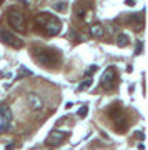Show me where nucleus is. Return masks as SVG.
Returning a JSON list of instances; mask_svg holds the SVG:
<instances>
[{
    "instance_id": "1",
    "label": "nucleus",
    "mask_w": 148,
    "mask_h": 150,
    "mask_svg": "<svg viewBox=\"0 0 148 150\" xmlns=\"http://www.w3.org/2000/svg\"><path fill=\"white\" fill-rule=\"evenodd\" d=\"M35 25H37L38 30H43V33L48 35V37L58 35L60 30H62V22H60V18L50 15L48 12L38 13L37 18H35Z\"/></svg>"
},
{
    "instance_id": "2",
    "label": "nucleus",
    "mask_w": 148,
    "mask_h": 150,
    "mask_svg": "<svg viewBox=\"0 0 148 150\" xmlns=\"http://www.w3.org/2000/svg\"><path fill=\"white\" fill-rule=\"evenodd\" d=\"M33 54H35L37 62L42 64L43 67L53 69L60 64V52L55 50V48H35Z\"/></svg>"
},
{
    "instance_id": "3",
    "label": "nucleus",
    "mask_w": 148,
    "mask_h": 150,
    "mask_svg": "<svg viewBox=\"0 0 148 150\" xmlns=\"http://www.w3.org/2000/svg\"><path fill=\"white\" fill-rule=\"evenodd\" d=\"M7 22H8V25H10L12 28H15L17 32L23 33L25 32V15L22 13L20 10H17L15 7H12V8H8L7 10Z\"/></svg>"
},
{
    "instance_id": "4",
    "label": "nucleus",
    "mask_w": 148,
    "mask_h": 150,
    "mask_svg": "<svg viewBox=\"0 0 148 150\" xmlns=\"http://www.w3.org/2000/svg\"><path fill=\"white\" fill-rule=\"evenodd\" d=\"M12 127V112L7 103H0V135Z\"/></svg>"
},
{
    "instance_id": "5",
    "label": "nucleus",
    "mask_w": 148,
    "mask_h": 150,
    "mask_svg": "<svg viewBox=\"0 0 148 150\" xmlns=\"http://www.w3.org/2000/svg\"><path fill=\"white\" fill-rule=\"evenodd\" d=\"M116 83V70L115 67H108V69L103 72L100 79V85L101 88H105V90H111Z\"/></svg>"
},
{
    "instance_id": "6",
    "label": "nucleus",
    "mask_w": 148,
    "mask_h": 150,
    "mask_svg": "<svg viewBox=\"0 0 148 150\" xmlns=\"http://www.w3.org/2000/svg\"><path fill=\"white\" fill-rule=\"evenodd\" d=\"M0 40L8 45V47H13V48H22L23 47V42H22L18 37H15L12 32L8 30H0Z\"/></svg>"
},
{
    "instance_id": "7",
    "label": "nucleus",
    "mask_w": 148,
    "mask_h": 150,
    "mask_svg": "<svg viewBox=\"0 0 148 150\" xmlns=\"http://www.w3.org/2000/svg\"><path fill=\"white\" fill-rule=\"evenodd\" d=\"M67 132H60V130H53V132H50V135L47 137V140H45V145L47 147H58V145H62L67 140Z\"/></svg>"
},
{
    "instance_id": "8",
    "label": "nucleus",
    "mask_w": 148,
    "mask_h": 150,
    "mask_svg": "<svg viewBox=\"0 0 148 150\" xmlns=\"http://www.w3.org/2000/svg\"><path fill=\"white\" fill-rule=\"evenodd\" d=\"M28 105H30L32 110H42L43 108L42 97L37 95V93H30V95H28Z\"/></svg>"
},
{
    "instance_id": "9",
    "label": "nucleus",
    "mask_w": 148,
    "mask_h": 150,
    "mask_svg": "<svg viewBox=\"0 0 148 150\" xmlns=\"http://www.w3.org/2000/svg\"><path fill=\"white\" fill-rule=\"evenodd\" d=\"M90 33L95 38H103V37H105V28H103L101 23H93L92 28H90Z\"/></svg>"
},
{
    "instance_id": "10",
    "label": "nucleus",
    "mask_w": 148,
    "mask_h": 150,
    "mask_svg": "<svg viewBox=\"0 0 148 150\" xmlns=\"http://www.w3.org/2000/svg\"><path fill=\"white\" fill-rule=\"evenodd\" d=\"M128 43H130V38H128V35L127 33H120L118 37H116V45L118 47H128Z\"/></svg>"
},
{
    "instance_id": "11",
    "label": "nucleus",
    "mask_w": 148,
    "mask_h": 150,
    "mask_svg": "<svg viewBox=\"0 0 148 150\" xmlns=\"http://www.w3.org/2000/svg\"><path fill=\"white\" fill-rule=\"evenodd\" d=\"M28 75H32V72H30L28 69H25V67H20V69H18V75H17L15 79L18 80V79H22V77H28Z\"/></svg>"
},
{
    "instance_id": "12",
    "label": "nucleus",
    "mask_w": 148,
    "mask_h": 150,
    "mask_svg": "<svg viewBox=\"0 0 148 150\" xmlns=\"http://www.w3.org/2000/svg\"><path fill=\"white\" fill-rule=\"evenodd\" d=\"M90 85H92V79H90V75H87V79L83 80V83L78 85V90H85V88H88Z\"/></svg>"
},
{
    "instance_id": "13",
    "label": "nucleus",
    "mask_w": 148,
    "mask_h": 150,
    "mask_svg": "<svg viewBox=\"0 0 148 150\" xmlns=\"http://www.w3.org/2000/svg\"><path fill=\"white\" fill-rule=\"evenodd\" d=\"M87 113H88V107H87V105H83V107L78 110V117L85 118V117H87Z\"/></svg>"
},
{
    "instance_id": "14",
    "label": "nucleus",
    "mask_w": 148,
    "mask_h": 150,
    "mask_svg": "<svg viewBox=\"0 0 148 150\" xmlns=\"http://www.w3.org/2000/svg\"><path fill=\"white\" fill-rule=\"evenodd\" d=\"M65 8H67V2H62V4H57L55 5V10L57 12H63Z\"/></svg>"
},
{
    "instance_id": "15",
    "label": "nucleus",
    "mask_w": 148,
    "mask_h": 150,
    "mask_svg": "<svg viewBox=\"0 0 148 150\" xmlns=\"http://www.w3.org/2000/svg\"><path fill=\"white\" fill-rule=\"evenodd\" d=\"M97 70H98V67H97V65H92L90 69H88V72H87V75H90V74H93V72H97Z\"/></svg>"
},
{
    "instance_id": "16",
    "label": "nucleus",
    "mask_w": 148,
    "mask_h": 150,
    "mask_svg": "<svg viewBox=\"0 0 148 150\" xmlns=\"http://www.w3.org/2000/svg\"><path fill=\"white\" fill-rule=\"evenodd\" d=\"M142 48H143L142 42H138V48H137V54H140V52H142Z\"/></svg>"
},
{
    "instance_id": "17",
    "label": "nucleus",
    "mask_w": 148,
    "mask_h": 150,
    "mask_svg": "<svg viewBox=\"0 0 148 150\" xmlns=\"http://www.w3.org/2000/svg\"><path fill=\"white\" fill-rule=\"evenodd\" d=\"M127 5H135V2L133 0H127Z\"/></svg>"
},
{
    "instance_id": "18",
    "label": "nucleus",
    "mask_w": 148,
    "mask_h": 150,
    "mask_svg": "<svg viewBox=\"0 0 148 150\" xmlns=\"http://www.w3.org/2000/svg\"><path fill=\"white\" fill-rule=\"evenodd\" d=\"M2 4H4V0H0V5H2Z\"/></svg>"
}]
</instances>
